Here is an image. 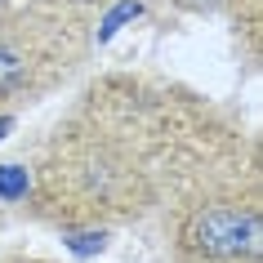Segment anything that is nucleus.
Masks as SVG:
<instances>
[{
	"mask_svg": "<svg viewBox=\"0 0 263 263\" xmlns=\"http://www.w3.org/2000/svg\"><path fill=\"white\" fill-rule=\"evenodd\" d=\"M183 250L210 263H259L263 259V205L259 201H210L183 219Z\"/></svg>",
	"mask_w": 263,
	"mask_h": 263,
	"instance_id": "1",
	"label": "nucleus"
},
{
	"mask_svg": "<svg viewBox=\"0 0 263 263\" xmlns=\"http://www.w3.org/2000/svg\"><path fill=\"white\" fill-rule=\"evenodd\" d=\"M27 76H31L27 54H23L18 45L0 41V94H18V89L27 85Z\"/></svg>",
	"mask_w": 263,
	"mask_h": 263,
	"instance_id": "2",
	"label": "nucleus"
}]
</instances>
